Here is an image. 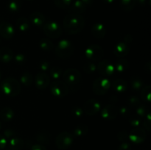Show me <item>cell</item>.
Returning a JSON list of instances; mask_svg holds the SVG:
<instances>
[{
	"mask_svg": "<svg viewBox=\"0 0 151 150\" xmlns=\"http://www.w3.org/2000/svg\"><path fill=\"white\" fill-rule=\"evenodd\" d=\"M85 20L79 14L70 13L65 17L63 20V28L66 33L75 35L79 33L83 29Z\"/></svg>",
	"mask_w": 151,
	"mask_h": 150,
	"instance_id": "6da1fadb",
	"label": "cell"
},
{
	"mask_svg": "<svg viewBox=\"0 0 151 150\" xmlns=\"http://www.w3.org/2000/svg\"><path fill=\"white\" fill-rule=\"evenodd\" d=\"M63 82L68 86L69 89L74 91H76L75 88H78L81 82V74L75 69H66L63 74Z\"/></svg>",
	"mask_w": 151,
	"mask_h": 150,
	"instance_id": "7a4b0ae2",
	"label": "cell"
},
{
	"mask_svg": "<svg viewBox=\"0 0 151 150\" xmlns=\"http://www.w3.org/2000/svg\"><path fill=\"white\" fill-rule=\"evenodd\" d=\"M1 91L8 96H16L20 93L21 85L14 78H6L1 84Z\"/></svg>",
	"mask_w": 151,
	"mask_h": 150,
	"instance_id": "3957f363",
	"label": "cell"
},
{
	"mask_svg": "<svg viewBox=\"0 0 151 150\" xmlns=\"http://www.w3.org/2000/svg\"><path fill=\"white\" fill-rule=\"evenodd\" d=\"M75 50L74 45L68 40L64 39L59 41L55 47V54L59 57L63 59H66L72 55Z\"/></svg>",
	"mask_w": 151,
	"mask_h": 150,
	"instance_id": "277c9868",
	"label": "cell"
},
{
	"mask_svg": "<svg viewBox=\"0 0 151 150\" xmlns=\"http://www.w3.org/2000/svg\"><path fill=\"white\" fill-rule=\"evenodd\" d=\"M111 87V82L105 76L98 77L93 83V91L97 95H104Z\"/></svg>",
	"mask_w": 151,
	"mask_h": 150,
	"instance_id": "5b68a950",
	"label": "cell"
},
{
	"mask_svg": "<svg viewBox=\"0 0 151 150\" xmlns=\"http://www.w3.org/2000/svg\"><path fill=\"white\" fill-rule=\"evenodd\" d=\"M74 138L71 133L68 132H63L59 134L56 138V146L59 149H67L72 146Z\"/></svg>",
	"mask_w": 151,
	"mask_h": 150,
	"instance_id": "8992f818",
	"label": "cell"
},
{
	"mask_svg": "<svg viewBox=\"0 0 151 150\" xmlns=\"http://www.w3.org/2000/svg\"><path fill=\"white\" fill-rule=\"evenodd\" d=\"M69 88L65 82L60 80L53 81L50 85L51 93L58 98H63L66 96L69 93Z\"/></svg>",
	"mask_w": 151,
	"mask_h": 150,
	"instance_id": "52a82bcc",
	"label": "cell"
},
{
	"mask_svg": "<svg viewBox=\"0 0 151 150\" xmlns=\"http://www.w3.org/2000/svg\"><path fill=\"white\" fill-rule=\"evenodd\" d=\"M44 32L50 38H58L61 35L62 29L55 21H48L43 26Z\"/></svg>",
	"mask_w": 151,
	"mask_h": 150,
	"instance_id": "ba28073f",
	"label": "cell"
},
{
	"mask_svg": "<svg viewBox=\"0 0 151 150\" xmlns=\"http://www.w3.org/2000/svg\"><path fill=\"white\" fill-rule=\"evenodd\" d=\"M104 51L102 47L97 44H91L88 46L85 51V55L89 60L97 61L103 58Z\"/></svg>",
	"mask_w": 151,
	"mask_h": 150,
	"instance_id": "9c48e42d",
	"label": "cell"
},
{
	"mask_svg": "<svg viewBox=\"0 0 151 150\" xmlns=\"http://www.w3.org/2000/svg\"><path fill=\"white\" fill-rule=\"evenodd\" d=\"M97 69L100 74L103 75L105 77L111 76L115 73L114 65L108 60H105L100 62L97 66Z\"/></svg>",
	"mask_w": 151,
	"mask_h": 150,
	"instance_id": "30bf717a",
	"label": "cell"
},
{
	"mask_svg": "<svg viewBox=\"0 0 151 150\" xmlns=\"http://www.w3.org/2000/svg\"><path fill=\"white\" fill-rule=\"evenodd\" d=\"M146 134L145 132L142 128H134L129 134H128V139L134 144H141L145 140Z\"/></svg>",
	"mask_w": 151,
	"mask_h": 150,
	"instance_id": "8fae6325",
	"label": "cell"
},
{
	"mask_svg": "<svg viewBox=\"0 0 151 150\" xmlns=\"http://www.w3.org/2000/svg\"><path fill=\"white\" fill-rule=\"evenodd\" d=\"M100 110V104L98 101L95 99H88L85 103L83 107V111L86 113L88 116H93L96 114L99 110Z\"/></svg>",
	"mask_w": 151,
	"mask_h": 150,
	"instance_id": "7c38bea8",
	"label": "cell"
},
{
	"mask_svg": "<svg viewBox=\"0 0 151 150\" xmlns=\"http://www.w3.org/2000/svg\"><path fill=\"white\" fill-rule=\"evenodd\" d=\"M50 78L48 75L44 72L38 73L35 77V86L38 89H45L50 85Z\"/></svg>",
	"mask_w": 151,
	"mask_h": 150,
	"instance_id": "4fadbf2b",
	"label": "cell"
},
{
	"mask_svg": "<svg viewBox=\"0 0 151 150\" xmlns=\"http://www.w3.org/2000/svg\"><path fill=\"white\" fill-rule=\"evenodd\" d=\"M15 34V29L8 22H1L0 24V35L4 39L9 40L13 37Z\"/></svg>",
	"mask_w": 151,
	"mask_h": 150,
	"instance_id": "5bb4252c",
	"label": "cell"
},
{
	"mask_svg": "<svg viewBox=\"0 0 151 150\" xmlns=\"http://www.w3.org/2000/svg\"><path fill=\"white\" fill-rule=\"evenodd\" d=\"M118 110L113 104H108L102 110L101 115L103 119L113 120L117 116Z\"/></svg>",
	"mask_w": 151,
	"mask_h": 150,
	"instance_id": "9a60e30c",
	"label": "cell"
},
{
	"mask_svg": "<svg viewBox=\"0 0 151 150\" xmlns=\"http://www.w3.org/2000/svg\"><path fill=\"white\" fill-rule=\"evenodd\" d=\"M91 34L94 37L98 39H102L105 37L106 34V26L102 23H95L91 26Z\"/></svg>",
	"mask_w": 151,
	"mask_h": 150,
	"instance_id": "2e32d148",
	"label": "cell"
},
{
	"mask_svg": "<svg viewBox=\"0 0 151 150\" xmlns=\"http://www.w3.org/2000/svg\"><path fill=\"white\" fill-rule=\"evenodd\" d=\"M129 52V46L128 44L125 42H119L116 44L114 49V53L116 57L119 58L125 57Z\"/></svg>",
	"mask_w": 151,
	"mask_h": 150,
	"instance_id": "e0dca14e",
	"label": "cell"
},
{
	"mask_svg": "<svg viewBox=\"0 0 151 150\" xmlns=\"http://www.w3.org/2000/svg\"><path fill=\"white\" fill-rule=\"evenodd\" d=\"M13 58V51L10 47L3 46L0 48V61L4 63H10Z\"/></svg>",
	"mask_w": 151,
	"mask_h": 150,
	"instance_id": "ac0fdd59",
	"label": "cell"
},
{
	"mask_svg": "<svg viewBox=\"0 0 151 150\" xmlns=\"http://www.w3.org/2000/svg\"><path fill=\"white\" fill-rule=\"evenodd\" d=\"M29 19L36 27H41L45 24V16L38 11L33 12L29 16Z\"/></svg>",
	"mask_w": 151,
	"mask_h": 150,
	"instance_id": "d6986e66",
	"label": "cell"
},
{
	"mask_svg": "<svg viewBox=\"0 0 151 150\" xmlns=\"http://www.w3.org/2000/svg\"><path fill=\"white\" fill-rule=\"evenodd\" d=\"M69 12L71 13H73V14H79L81 15V13H83L86 10V7L82 3V1L81 0H76L75 1H74L73 3L71 4V5L69 6Z\"/></svg>",
	"mask_w": 151,
	"mask_h": 150,
	"instance_id": "ffe728a7",
	"label": "cell"
},
{
	"mask_svg": "<svg viewBox=\"0 0 151 150\" xmlns=\"http://www.w3.org/2000/svg\"><path fill=\"white\" fill-rule=\"evenodd\" d=\"M15 113L10 107H6L0 110V117L4 121L9 122L14 118Z\"/></svg>",
	"mask_w": 151,
	"mask_h": 150,
	"instance_id": "44dd1931",
	"label": "cell"
},
{
	"mask_svg": "<svg viewBox=\"0 0 151 150\" xmlns=\"http://www.w3.org/2000/svg\"><path fill=\"white\" fill-rule=\"evenodd\" d=\"M112 86H113L114 90L116 92L121 94V93H124L127 90V88H128V83L124 79H116L114 81Z\"/></svg>",
	"mask_w": 151,
	"mask_h": 150,
	"instance_id": "7402d4cb",
	"label": "cell"
},
{
	"mask_svg": "<svg viewBox=\"0 0 151 150\" xmlns=\"http://www.w3.org/2000/svg\"><path fill=\"white\" fill-rule=\"evenodd\" d=\"M23 140L18 137H13L10 138V142H9V146L11 150H21L24 147Z\"/></svg>",
	"mask_w": 151,
	"mask_h": 150,
	"instance_id": "603a6c76",
	"label": "cell"
},
{
	"mask_svg": "<svg viewBox=\"0 0 151 150\" xmlns=\"http://www.w3.org/2000/svg\"><path fill=\"white\" fill-rule=\"evenodd\" d=\"M114 65L115 72L122 73L128 69V61L124 58H119Z\"/></svg>",
	"mask_w": 151,
	"mask_h": 150,
	"instance_id": "cb8c5ba5",
	"label": "cell"
},
{
	"mask_svg": "<svg viewBox=\"0 0 151 150\" xmlns=\"http://www.w3.org/2000/svg\"><path fill=\"white\" fill-rule=\"evenodd\" d=\"M16 26H17L18 29L21 31V32H25L27 30H29V22L27 19L25 17H20L17 19L16 21Z\"/></svg>",
	"mask_w": 151,
	"mask_h": 150,
	"instance_id": "d4e9b609",
	"label": "cell"
},
{
	"mask_svg": "<svg viewBox=\"0 0 151 150\" xmlns=\"http://www.w3.org/2000/svg\"><path fill=\"white\" fill-rule=\"evenodd\" d=\"M20 79L24 86L27 88V87H29L32 84V82H33V76H32V75L29 72L25 71L22 74Z\"/></svg>",
	"mask_w": 151,
	"mask_h": 150,
	"instance_id": "484cf974",
	"label": "cell"
},
{
	"mask_svg": "<svg viewBox=\"0 0 151 150\" xmlns=\"http://www.w3.org/2000/svg\"><path fill=\"white\" fill-rule=\"evenodd\" d=\"M39 46L44 51H50L54 48L53 43L48 38H42L39 42Z\"/></svg>",
	"mask_w": 151,
	"mask_h": 150,
	"instance_id": "4316f807",
	"label": "cell"
},
{
	"mask_svg": "<svg viewBox=\"0 0 151 150\" xmlns=\"http://www.w3.org/2000/svg\"><path fill=\"white\" fill-rule=\"evenodd\" d=\"M88 132V126L85 124L78 125L74 129V135L77 137H82L86 135Z\"/></svg>",
	"mask_w": 151,
	"mask_h": 150,
	"instance_id": "83f0119b",
	"label": "cell"
},
{
	"mask_svg": "<svg viewBox=\"0 0 151 150\" xmlns=\"http://www.w3.org/2000/svg\"><path fill=\"white\" fill-rule=\"evenodd\" d=\"M50 74L54 81L59 80L60 78L63 77V71L60 68L54 66L50 69Z\"/></svg>",
	"mask_w": 151,
	"mask_h": 150,
	"instance_id": "f1b7e54d",
	"label": "cell"
},
{
	"mask_svg": "<svg viewBox=\"0 0 151 150\" xmlns=\"http://www.w3.org/2000/svg\"><path fill=\"white\" fill-rule=\"evenodd\" d=\"M50 135L46 131H43V132H39L36 135L35 139L38 142L40 143V144H48L50 141Z\"/></svg>",
	"mask_w": 151,
	"mask_h": 150,
	"instance_id": "f546056e",
	"label": "cell"
},
{
	"mask_svg": "<svg viewBox=\"0 0 151 150\" xmlns=\"http://www.w3.org/2000/svg\"><path fill=\"white\" fill-rule=\"evenodd\" d=\"M22 6V0H9L8 9L10 12H18Z\"/></svg>",
	"mask_w": 151,
	"mask_h": 150,
	"instance_id": "4dcf8cb0",
	"label": "cell"
},
{
	"mask_svg": "<svg viewBox=\"0 0 151 150\" xmlns=\"http://www.w3.org/2000/svg\"><path fill=\"white\" fill-rule=\"evenodd\" d=\"M150 94H151V87L150 85H147L142 89L140 96L141 99L145 102L149 103L150 101Z\"/></svg>",
	"mask_w": 151,
	"mask_h": 150,
	"instance_id": "1f68e13d",
	"label": "cell"
},
{
	"mask_svg": "<svg viewBox=\"0 0 151 150\" xmlns=\"http://www.w3.org/2000/svg\"><path fill=\"white\" fill-rule=\"evenodd\" d=\"M135 4V0H120V6L125 11L132 10Z\"/></svg>",
	"mask_w": 151,
	"mask_h": 150,
	"instance_id": "d6a6232c",
	"label": "cell"
},
{
	"mask_svg": "<svg viewBox=\"0 0 151 150\" xmlns=\"http://www.w3.org/2000/svg\"><path fill=\"white\" fill-rule=\"evenodd\" d=\"M54 3L58 7L61 9L69 8L72 3V0H54Z\"/></svg>",
	"mask_w": 151,
	"mask_h": 150,
	"instance_id": "836d02e7",
	"label": "cell"
},
{
	"mask_svg": "<svg viewBox=\"0 0 151 150\" xmlns=\"http://www.w3.org/2000/svg\"><path fill=\"white\" fill-rule=\"evenodd\" d=\"M131 87L132 89L135 90V91H139L141 89L143 86V82L141 79L138 77H134L131 79Z\"/></svg>",
	"mask_w": 151,
	"mask_h": 150,
	"instance_id": "e575fe53",
	"label": "cell"
},
{
	"mask_svg": "<svg viewBox=\"0 0 151 150\" xmlns=\"http://www.w3.org/2000/svg\"><path fill=\"white\" fill-rule=\"evenodd\" d=\"M83 70L86 73L92 74L97 70V66H96L94 63L89 62V63H87L84 65Z\"/></svg>",
	"mask_w": 151,
	"mask_h": 150,
	"instance_id": "d590c367",
	"label": "cell"
},
{
	"mask_svg": "<svg viewBox=\"0 0 151 150\" xmlns=\"http://www.w3.org/2000/svg\"><path fill=\"white\" fill-rule=\"evenodd\" d=\"M14 57L15 62L17 63L18 65H23L24 63L26 62V57L24 54L22 53H18V54H16V56Z\"/></svg>",
	"mask_w": 151,
	"mask_h": 150,
	"instance_id": "8d00e7d4",
	"label": "cell"
},
{
	"mask_svg": "<svg viewBox=\"0 0 151 150\" xmlns=\"http://www.w3.org/2000/svg\"><path fill=\"white\" fill-rule=\"evenodd\" d=\"M137 114L139 117H145L147 114V108L145 106H139L137 109Z\"/></svg>",
	"mask_w": 151,
	"mask_h": 150,
	"instance_id": "74e56055",
	"label": "cell"
},
{
	"mask_svg": "<svg viewBox=\"0 0 151 150\" xmlns=\"http://www.w3.org/2000/svg\"><path fill=\"white\" fill-rule=\"evenodd\" d=\"M130 124L132 126H134V128L138 127L141 124V119H139V116H134V117H131L129 120Z\"/></svg>",
	"mask_w": 151,
	"mask_h": 150,
	"instance_id": "f35d334b",
	"label": "cell"
},
{
	"mask_svg": "<svg viewBox=\"0 0 151 150\" xmlns=\"http://www.w3.org/2000/svg\"><path fill=\"white\" fill-rule=\"evenodd\" d=\"M39 68L44 71L49 70L50 69V63L47 60H42L39 63Z\"/></svg>",
	"mask_w": 151,
	"mask_h": 150,
	"instance_id": "ab89813d",
	"label": "cell"
},
{
	"mask_svg": "<svg viewBox=\"0 0 151 150\" xmlns=\"http://www.w3.org/2000/svg\"><path fill=\"white\" fill-rule=\"evenodd\" d=\"M83 110L82 108L78 107H73L72 110V113L73 116H75V117H81L83 115Z\"/></svg>",
	"mask_w": 151,
	"mask_h": 150,
	"instance_id": "60d3db41",
	"label": "cell"
},
{
	"mask_svg": "<svg viewBox=\"0 0 151 150\" xmlns=\"http://www.w3.org/2000/svg\"><path fill=\"white\" fill-rule=\"evenodd\" d=\"M128 101L130 105L131 106H137L139 104V99L137 96H134L129 97Z\"/></svg>",
	"mask_w": 151,
	"mask_h": 150,
	"instance_id": "b9f144b4",
	"label": "cell"
},
{
	"mask_svg": "<svg viewBox=\"0 0 151 150\" xmlns=\"http://www.w3.org/2000/svg\"><path fill=\"white\" fill-rule=\"evenodd\" d=\"M4 135L5 138H12L13 137H16V131L13 129H7L4 131Z\"/></svg>",
	"mask_w": 151,
	"mask_h": 150,
	"instance_id": "7bdbcfd3",
	"label": "cell"
},
{
	"mask_svg": "<svg viewBox=\"0 0 151 150\" xmlns=\"http://www.w3.org/2000/svg\"><path fill=\"white\" fill-rule=\"evenodd\" d=\"M118 111L119 112V113H120L121 115H122L123 117H127V116H128L130 115V109L128 108L127 106H123V107H121L120 109H119V110H118Z\"/></svg>",
	"mask_w": 151,
	"mask_h": 150,
	"instance_id": "ee69618b",
	"label": "cell"
},
{
	"mask_svg": "<svg viewBox=\"0 0 151 150\" xmlns=\"http://www.w3.org/2000/svg\"><path fill=\"white\" fill-rule=\"evenodd\" d=\"M117 137L119 141L125 142L128 139V133L127 132H125V131H122V132H120L118 134Z\"/></svg>",
	"mask_w": 151,
	"mask_h": 150,
	"instance_id": "f6af8a7d",
	"label": "cell"
},
{
	"mask_svg": "<svg viewBox=\"0 0 151 150\" xmlns=\"http://www.w3.org/2000/svg\"><path fill=\"white\" fill-rule=\"evenodd\" d=\"M118 150H131V145L128 142H123L118 147Z\"/></svg>",
	"mask_w": 151,
	"mask_h": 150,
	"instance_id": "bcb514c9",
	"label": "cell"
},
{
	"mask_svg": "<svg viewBox=\"0 0 151 150\" xmlns=\"http://www.w3.org/2000/svg\"><path fill=\"white\" fill-rule=\"evenodd\" d=\"M146 119L144 122V125L145 126L146 129H147L148 131H150V126H151V123H150V113H147L145 116Z\"/></svg>",
	"mask_w": 151,
	"mask_h": 150,
	"instance_id": "7dc6e473",
	"label": "cell"
},
{
	"mask_svg": "<svg viewBox=\"0 0 151 150\" xmlns=\"http://www.w3.org/2000/svg\"><path fill=\"white\" fill-rule=\"evenodd\" d=\"M7 145V140L4 135H0V150H2Z\"/></svg>",
	"mask_w": 151,
	"mask_h": 150,
	"instance_id": "c3c4849f",
	"label": "cell"
},
{
	"mask_svg": "<svg viewBox=\"0 0 151 150\" xmlns=\"http://www.w3.org/2000/svg\"><path fill=\"white\" fill-rule=\"evenodd\" d=\"M30 150H47V148L42 144H35L31 147Z\"/></svg>",
	"mask_w": 151,
	"mask_h": 150,
	"instance_id": "681fc988",
	"label": "cell"
},
{
	"mask_svg": "<svg viewBox=\"0 0 151 150\" xmlns=\"http://www.w3.org/2000/svg\"><path fill=\"white\" fill-rule=\"evenodd\" d=\"M81 1L86 6V7H89L93 4V0H81Z\"/></svg>",
	"mask_w": 151,
	"mask_h": 150,
	"instance_id": "f907efd6",
	"label": "cell"
},
{
	"mask_svg": "<svg viewBox=\"0 0 151 150\" xmlns=\"http://www.w3.org/2000/svg\"><path fill=\"white\" fill-rule=\"evenodd\" d=\"M146 0H135L136 4H141V5H143L144 4H145Z\"/></svg>",
	"mask_w": 151,
	"mask_h": 150,
	"instance_id": "816d5d0a",
	"label": "cell"
},
{
	"mask_svg": "<svg viewBox=\"0 0 151 150\" xmlns=\"http://www.w3.org/2000/svg\"><path fill=\"white\" fill-rule=\"evenodd\" d=\"M103 1H104L105 2H106V3H112L114 1V0H103Z\"/></svg>",
	"mask_w": 151,
	"mask_h": 150,
	"instance_id": "f5cc1de1",
	"label": "cell"
},
{
	"mask_svg": "<svg viewBox=\"0 0 151 150\" xmlns=\"http://www.w3.org/2000/svg\"><path fill=\"white\" fill-rule=\"evenodd\" d=\"M1 76H2V73H1V70H0V79H1Z\"/></svg>",
	"mask_w": 151,
	"mask_h": 150,
	"instance_id": "db71d44e",
	"label": "cell"
},
{
	"mask_svg": "<svg viewBox=\"0 0 151 150\" xmlns=\"http://www.w3.org/2000/svg\"><path fill=\"white\" fill-rule=\"evenodd\" d=\"M1 126H2V124H1V122L0 121V129H1Z\"/></svg>",
	"mask_w": 151,
	"mask_h": 150,
	"instance_id": "11a10c76",
	"label": "cell"
},
{
	"mask_svg": "<svg viewBox=\"0 0 151 150\" xmlns=\"http://www.w3.org/2000/svg\"><path fill=\"white\" fill-rule=\"evenodd\" d=\"M27 1H32V0H27Z\"/></svg>",
	"mask_w": 151,
	"mask_h": 150,
	"instance_id": "9f6ffc18",
	"label": "cell"
},
{
	"mask_svg": "<svg viewBox=\"0 0 151 150\" xmlns=\"http://www.w3.org/2000/svg\"><path fill=\"white\" fill-rule=\"evenodd\" d=\"M0 91H1V86H0Z\"/></svg>",
	"mask_w": 151,
	"mask_h": 150,
	"instance_id": "6f0895ef",
	"label": "cell"
},
{
	"mask_svg": "<svg viewBox=\"0 0 151 150\" xmlns=\"http://www.w3.org/2000/svg\"><path fill=\"white\" fill-rule=\"evenodd\" d=\"M0 42H1V40H0Z\"/></svg>",
	"mask_w": 151,
	"mask_h": 150,
	"instance_id": "680465c9",
	"label": "cell"
},
{
	"mask_svg": "<svg viewBox=\"0 0 151 150\" xmlns=\"http://www.w3.org/2000/svg\"><path fill=\"white\" fill-rule=\"evenodd\" d=\"M10 150H11V149H10Z\"/></svg>",
	"mask_w": 151,
	"mask_h": 150,
	"instance_id": "91938a15",
	"label": "cell"
}]
</instances>
